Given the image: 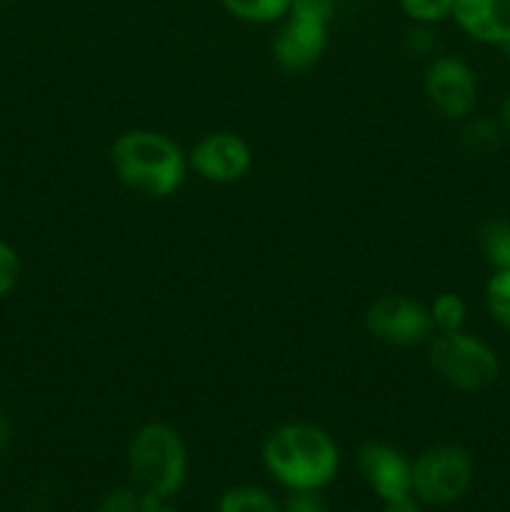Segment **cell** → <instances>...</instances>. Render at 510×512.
Segmentation results:
<instances>
[{"mask_svg": "<svg viewBox=\"0 0 510 512\" xmlns=\"http://www.w3.org/2000/svg\"><path fill=\"white\" fill-rule=\"evenodd\" d=\"M428 310L435 333H455V330H463L465 320H468V305H465V300L458 293H440L430 303Z\"/></svg>", "mask_w": 510, "mask_h": 512, "instance_id": "cell-16", "label": "cell"}, {"mask_svg": "<svg viewBox=\"0 0 510 512\" xmlns=\"http://www.w3.org/2000/svg\"><path fill=\"white\" fill-rule=\"evenodd\" d=\"M188 168L215 185L238 183L253 168V150L240 135L215 130L203 135L188 153Z\"/></svg>", "mask_w": 510, "mask_h": 512, "instance_id": "cell-8", "label": "cell"}, {"mask_svg": "<svg viewBox=\"0 0 510 512\" xmlns=\"http://www.w3.org/2000/svg\"><path fill=\"white\" fill-rule=\"evenodd\" d=\"M130 483L145 498L168 500L188 478V450L183 438L165 423H148L128 445Z\"/></svg>", "mask_w": 510, "mask_h": 512, "instance_id": "cell-3", "label": "cell"}, {"mask_svg": "<svg viewBox=\"0 0 510 512\" xmlns=\"http://www.w3.org/2000/svg\"><path fill=\"white\" fill-rule=\"evenodd\" d=\"M428 363L445 385L460 393H478L490 388L500 373L495 350L465 330L433 335Z\"/></svg>", "mask_w": 510, "mask_h": 512, "instance_id": "cell-4", "label": "cell"}, {"mask_svg": "<svg viewBox=\"0 0 510 512\" xmlns=\"http://www.w3.org/2000/svg\"><path fill=\"white\" fill-rule=\"evenodd\" d=\"M463 33L485 45L510 40V0H453V15Z\"/></svg>", "mask_w": 510, "mask_h": 512, "instance_id": "cell-11", "label": "cell"}, {"mask_svg": "<svg viewBox=\"0 0 510 512\" xmlns=\"http://www.w3.org/2000/svg\"><path fill=\"white\" fill-rule=\"evenodd\" d=\"M20 270H23V263H20L18 250L0 238V298L13 293L20 280Z\"/></svg>", "mask_w": 510, "mask_h": 512, "instance_id": "cell-19", "label": "cell"}, {"mask_svg": "<svg viewBox=\"0 0 510 512\" xmlns=\"http://www.w3.org/2000/svg\"><path fill=\"white\" fill-rule=\"evenodd\" d=\"M288 13L315 15V18H323L328 23H333L335 0H290Z\"/></svg>", "mask_w": 510, "mask_h": 512, "instance_id": "cell-23", "label": "cell"}, {"mask_svg": "<svg viewBox=\"0 0 510 512\" xmlns=\"http://www.w3.org/2000/svg\"><path fill=\"white\" fill-rule=\"evenodd\" d=\"M400 10L415 25H438L453 15V0H400Z\"/></svg>", "mask_w": 510, "mask_h": 512, "instance_id": "cell-18", "label": "cell"}, {"mask_svg": "<svg viewBox=\"0 0 510 512\" xmlns=\"http://www.w3.org/2000/svg\"><path fill=\"white\" fill-rule=\"evenodd\" d=\"M283 512H328L320 490H288Z\"/></svg>", "mask_w": 510, "mask_h": 512, "instance_id": "cell-22", "label": "cell"}, {"mask_svg": "<svg viewBox=\"0 0 510 512\" xmlns=\"http://www.w3.org/2000/svg\"><path fill=\"white\" fill-rule=\"evenodd\" d=\"M263 465L285 490H323L338 475L340 450L328 430L288 423L263 440Z\"/></svg>", "mask_w": 510, "mask_h": 512, "instance_id": "cell-1", "label": "cell"}, {"mask_svg": "<svg viewBox=\"0 0 510 512\" xmlns=\"http://www.w3.org/2000/svg\"><path fill=\"white\" fill-rule=\"evenodd\" d=\"M110 163L125 188L163 200L178 193L188 175V153L158 130H125L110 145Z\"/></svg>", "mask_w": 510, "mask_h": 512, "instance_id": "cell-2", "label": "cell"}, {"mask_svg": "<svg viewBox=\"0 0 510 512\" xmlns=\"http://www.w3.org/2000/svg\"><path fill=\"white\" fill-rule=\"evenodd\" d=\"M330 23L305 13H288L273 38V58L285 73H305L328 48Z\"/></svg>", "mask_w": 510, "mask_h": 512, "instance_id": "cell-9", "label": "cell"}, {"mask_svg": "<svg viewBox=\"0 0 510 512\" xmlns=\"http://www.w3.org/2000/svg\"><path fill=\"white\" fill-rule=\"evenodd\" d=\"M8 443H10V423L8 418H5L3 410H0V450H3Z\"/></svg>", "mask_w": 510, "mask_h": 512, "instance_id": "cell-26", "label": "cell"}, {"mask_svg": "<svg viewBox=\"0 0 510 512\" xmlns=\"http://www.w3.org/2000/svg\"><path fill=\"white\" fill-rule=\"evenodd\" d=\"M505 128L500 123V118H490V115H473L463 120V128H460V145L470 153H490V150L498 148L503 143Z\"/></svg>", "mask_w": 510, "mask_h": 512, "instance_id": "cell-12", "label": "cell"}, {"mask_svg": "<svg viewBox=\"0 0 510 512\" xmlns=\"http://www.w3.org/2000/svg\"><path fill=\"white\" fill-rule=\"evenodd\" d=\"M500 48H503L505 55H508V58H510V40H508V43H505V45H500Z\"/></svg>", "mask_w": 510, "mask_h": 512, "instance_id": "cell-28", "label": "cell"}, {"mask_svg": "<svg viewBox=\"0 0 510 512\" xmlns=\"http://www.w3.org/2000/svg\"><path fill=\"white\" fill-rule=\"evenodd\" d=\"M143 498L135 488H115L100 500L98 512H140L143 508Z\"/></svg>", "mask_w": 510, "mask_h": 512, "instance_id": "cell-20", "label": "cell"}, {"mask_svg": "<svg viewBox=\"0 0 510 512\" xmlns=\"http://www.w3.org/2000/svg\"><path fill=\"white\" fill-rule=\"evenodd\" d=\"M475 465L465 448L440 443L423 450L413 463V495L428 505H450L468 493Z\"/></svg>", "mask_w": 510, "mask_h": 512, "instance_id": "cell-5", "label": "cell"}, {"mask_svg": "<svg viewBox=\"0 0 510 512\" xmlns=\"http://www.w3.org/2000/svg\"><path fill=\"white\" fill-rule=\"evenodd\" d=\"M365 330L393 348H413L433 338L430 310L408 295H380L365 310Z\"/></svg>", "mask_w": 510, "mask_h": 512, "instance_id": "cell-6", "label": "cell"}, {"mask_svg": "<svg viewBox=\"0 0 510 512\" xmlns=\"http://www.w3.org/2000/svg\"><path fill=\"white\" fill-rule=\"evenodd\" d=\"M358 468L383 503L413 495V463L393 445L365 443L358 453Z\"/></svg>", "mask_w": 510, "mask_h": 512, "instance_id": "cell-10", "label": "cell"}, {"mask_svg": "<svg viewBox=\"0 0 510 512\" xmlns=\"http://www.w3.org/2000/svg\"><path fill=\"white\" fill-rule=\"evenodd\" d=\"M218 512H283V505L258 485H235L223 493Z\"/></svg>", "mask_w": 510, "mask_h": 512, "instance_id": "cell-13", "label": "cell"}, {"mask_svg": "<svg viewBox=\"0 0 510 512\" xmlns=\"http://www.w3.org/2000/svg\"><path fill=\"white\" fill-rule=\"evenodd\" d=\"M140 512H178V510L170 508V505L160 498H143V508H140Z\"/></svg>", "mask_w": 510, "mask_h": 512, "instance_id": "cell-25", "label": "cell"}, {"mask_svg": "<svg viewBox=\"0 0 510 512\" xmlns=\"http://www.w3.org/2000/svg\"><path fill=\"white\" fill-rule=\"evenodd\" d=\"M485 308L490 318L510 333V268L493 270L490 280L485 283Z\"/></svg>", "mask_w": 510, "mask_h": 512, "instance_id": "cell-17", "label": "cell"}, {"mask_svg": "<svg viewBox=\"0 0 510 512\" xmlns=\"http://www.w3.org/2000/svg\"><path fill=\"white\" fill-rule=\"evenodd\" d=\"M480 250L493 270L510 268V223L500 218H490L480 225L478 233Z\"/></svg>", "mask_w": 510, "mask_h": 512, "instance_id": "cell-15", "label": "cell"}, {"mask_svg": "<svg viewBox=\"0 0 510 512\" xmlns=\"http://www.w3.org/2000/svg\"><path fill=\"white\" fill-rule=\"evenodd\" d=\"M425 95L440 118L465 120L478 103V80L465 60L438 55L425 70Z\"/></svg>", "mask_w": 510, "mask_h": 512, "instance_id": "cell-7", "label": "cell"}, {"mask_svg": "<svg viewBox=\"0 0 510 512\" xmlns=\"http://www.w3.org/2000/svg\"><path fill=\"white\" fill-rule=\"evenodd\" d=\"M233 18L253 25L280 23L288 15L290 0H220Z\"/></svg>", "mask_w": 510, "mask_h": 512, "instance_id": "cell-14", "label": "cell"}, {"mask_svg": "<svg viewBox=\"0 0 510 512\" xmlns=\"http://www.w3.org/2000/svg\"><path fill=\"white\" fill-rule=\"evenodd\" d=\"M383 512H420V508L415 495H405V498L388 500V503L383 505Z\"/></svg>", "mask_w": 510, "mask_h": 512, "instance_id": "cell-24", "label": "cell"}, {"mask_svg": "<svg viewBox=\"0 0 510 512\" xmlns=\"http://www.w3.org/2000/svg\"><path fill=\"white\" fill-rule=\"evenodd\" d=\"M405 50L410 55H418V58H428L438 50V38L433 35L430 25H413V28L405 33Z\"/></svg>", "mask_w": 510, "mask_h": 512, "instance_id": "cell-21", "label": "cell"}, {"mask_svg": "<svg viewBox=\"0 0 510 512\" xmlns=\"http://www.w3.org/2000/svg\"><path fill=\"white\" fill-rule=\"evenodd\" d=\"M500 123H503L505 133H510V95L500 105Z\"/></svg>", "mask_w": 510, "mask_h": 512, "instance_id": "cell-27", "label": "cell"}]
</instances>
